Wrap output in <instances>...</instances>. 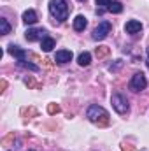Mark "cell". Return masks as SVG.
I'll use <instances>...</instances> for the list:
<instances>
[{
	"label": "cell",
	"instance_id": "6da1fadb",
	"mask_svg": "<svg viewBox=\"0 0 149 151\" xmlns=\"http://www.w3.org/2000/svg\"><path fill=\"white\" fill-rule=\"evenodd\" d=\"M69 11H70V7H69L67 0H49V12L60 23L69 19Z\"/></svg>",
	"mask_w": 149,
	"mask_h": 151
},
{
	"label": "cell",
	"instance_id": "7a4b0ae2",
	"mask_svg": "<svg viewBox=\"0 0 149 151\" xmlns=\"http://www.w3.org/2000/svg\"><path fill=\"white\" fill-rule=\"evenodd\" d=\"M86 118L91 121V123H97V125H107L109 123V113L98 106V104H91L86 111Z\"/></svg>",
	"mask_w": 149,
	"mask_h": 151
},
{
	"label": "cell",
	"instance_id": "3957f363",
	"mask_svg": "<svg viewBox=\"0 0 149 151\" xmlns=\"http://www.w3.org/2000/svg\"><path fill=\"white\" fill-rule=\"evenodd\" d=\"M111 104L114 107V111L117 114H126L130 109V104H128V99L123 95V93H112L111 97Z\"/></svg>",
	"mask_w": 149,
	"mask_h": 151
},
{
	"label": "cell",
	"instance_id": "277c9868",
	"mask_svg": "<svg viewBox=\"0 0 149 151\" xmlns=\"http://www.w3.org/2000/svg\"><path fill=\"white\" fill-rule=\"evenodd\" d=\"M148 86V79H146V74L144 72H137V74L132 76L130 83H128V88L132 91H140Z\"/></svg>",
	"mask_w": 149,
	"mask_h": 151
},
{
	"label": "cell",
	"instance_id": "5b68a950",
	"mask_svg": "<svg viewBox=\"0 0 149 151\" xmlns=\"http://www.w3.org/2000/svg\"><path fill=\"white\" fill-rule=\"evenodd\" d=\"M111 28H112V25L109 21H102V23L93 30V40H104V39L111 34Z\"/></svg>",
	"mask_w": 149,
	"mask_h": 151
},
{
	"label": "cell",
	"instance_id": "8992f818",
	"mask_svg": "<svg viewBox=\"0 0 149 151\" xmlns=\"http://www.w3.org/2000/svg\"><path fill=\"white\" fill-rule=\"evenodd\" d=\"M46 30L44 28H28L27 32H25V37H27V40L28 42H35V40H42V39L46 37Z\"/></svg>",
	"mask_w": 149,
	"mask_h": 151
},
{
	"label": "cell",
	"instance_id": "52a82bcc",
	"mask_svg": "<svg viewBox=\"0 0 149 151\" xmlns=\"http://www.w3.org/2000/svg\"><path fill=\"white\" fill-rule=\"evenodd\" d=\"M7 51H9V55H12L18 62H25L27 56H28L25 49H21L19 46H14V44H9V46H7Z\"/></svg>",
	"mask_w": 149,
	"mask_h": 151
},
{
	"label": "cell",
	"instance_id": "ba28073f",
	"mask_svg": "<svg viewBox=\"0 0 149 151\" xmlns=\"http://www.w3.org/2000/svg\"><path fill=\"white\" fill-rule=\"evenodd\" d=\"M125 30H126V34H130V35L140 34V32H142V23L137 21V19H130V21L125 25Z\"/></svg>",
	"mask_w": 149,
	"mask_h": 151
},
{
	"label": "cell",
	"instance_id": "9c48e42d",
	"mask_svg": "<svg viewBox=\"0 0 149 151\" xmlns=\"http://www.w3.org/2000/svg\"><path fill=\"white\" fill-rule=\"evenodd\" d=\"M72 51H69V49H60V51H56V55H54V60L58 62V63H69L70 60H72Z\"/></svg>",
	"mask_w": 149,
	"mask_h": 151
},
{
	"label": "cell",
	"instance_id": "30bf717a",
	"mask_svg": "<svg viewBox=\"0 0 149 151\" xmlns=\"http://www.w3.org/2000/svg\"><path fill=\"white\" fill-rule=\"evenodd\" d=\"M21 19H23V23H27V25H35V23L39 21V16H37V12H35L34 9H28V11L23 12Z\"/></svg>",
	"mask_w": 149,
	"mask_h": 151
},
{
	"label": "cell",
	"instance_id": "8fae6325",
	"mask_svg": "<svg viewBox=\"0 0 149 151\" xmlns=\"http://www.w3.org/2000/svg\"><path fill=\"white\" fill-rule=\"evenodd\" d=\"M86 25H88V19H86L82 14H77L74 18V30L75 32H82V30L86 28Z\"/></svg>",
	"mask_w": 149,
	"mask_h": 151
},
{
	"label": "cell",
	"instance_id": "7c38bea8",
	"mask_svg": "<svg viewBox=\"0 0 149 151\" xmlns=\"http://www.w3.org/2000/svg\"><path fill=\"white\" fill-rule=\"evenodd\" d=\"M54 39L53 37H44L42 40H40V47H42V51H46V53H49L53 47H54Z\"/></svg>",
	"mask_w": 149,
	"mask_h": 151
},
{
	"label": "cell",
	"instance_id": "4fadbf2b",
	"mask_svg": "<svg viewBox=\"0 0 149 151\" xmlns=\"http://www.w3.org/2000/svg\"><path fill=\"white\" fill-rule=\"evenodd\" d=\"M77 63H79L81 67H88V65L91 63V53H88V51L81 53V55L77 56Z\"/></svg>",
	"mask_w": 149,
	"mask_h": 151
},
{
	"label": "cell",
	"instance_id": "5bb4252c",
	"mask_svg": "<svg viewBox=\"0 0 149 151\" xmlns=\"http://www.w3.org/2000/svg\"><path fill=\"white\" fill-rule=\"evenodd\" d=\"M11 32V25H9V21L5 19V18H0V34L2 35H7Z\"/></svg>",
	"mask_w": 149,
	"mask_h": 151
},
{
	"label": "cell",
	"instance_id": "9a60e30c",
	"mask_svg": "<svg viewBox=\"0 0 149 151\" xmlns=\"http://www.w3.org/2000/svg\"><path fill=\"white\" fill-rule=\"evenodd\" d=\"M107 11L112 12V14H119L123 11V5H121V2H111L109 7H107Z\"/></svg>",
	"mask_w": 149,
	"mask_h": 151
},
{
	"label": "cell",
	"instance_id": "2e32d148",
	"mask_svg": "<svg viewBox=\"0 0 149 151\" xmlns=\"http://www.w3.org/2000/svg\"><path fill=\"white\" fill-rule=\"evenodd\" d=\"M18 65H19V67H25V69H30V70H34V72H39V70H40L37 65H34V63H30V62H27V60H25V62H18Z\"/></svg>",
	"mask_w": 149,
	"mask_h": 151
},
{
	"label": "cell",
	"instance_id": "e0dca14e",
	"mask_svg": "<svg viewBox=\"0 0 149 151\" xmlns=\"http://www.w3.org/2000/svg\"><path fill=\"white\" fill-rule=\"evenodd\" d=\"M97 2V9H104V11H107V7H109V4H111V0H95Z\"/></svg>",
	"mask_w": 149,
	"mask_h": 151
},
{
	"label": "cell",
	"instance_id": "ac0fdd59",
	"mask_svg": "<svg viewBox=\"0 0 149 151\" xmlns=\"http://www.w3.org/2000/svg\"><path fill=\"white\" fill-rule=\"evenodd\" d=\"M121 65H123V60H116V63H114V65H111V67H109V70H117V69H121Z\"/></svg>",
	"mask_w": 149,
	"mask_h": 151
},
{
	"label": "cell",
	"instance_id": "d6986e66",
	"mask_svg": "<svg viewBox=\"0 0 149 151\" xmlns=\"http://www.w3.org/2000/svg\"><path fill=\"white\" fill-rule=\"evenodd\" d=\"M146 63H148V69H149V47H148V58H146Z\"/></svg>",
	"mask_w": 149,
	"mask_h": 151
},
{
	"label": "cell",
	"instance_id": "ffe728a7",
	"mask_svg": "<svg viewBox=\"0 0 149 151\" xmlns=\"http://www.w3.org/2000/svg\"><path fill=\"white\" fill-rule=\"evenodd\" d=\"M79 2H86V0H79Z\"/></svg>",
	"mask_w": 149,
	"mask_h": 151
},
{
	"label": "cell",
	"instance_id": "44dd1931",
	"mask_svg": "<svg viewBox=\"0 0 149 151\" xmlns=\"http://www.w3.org/2000/svg\"><path fill=\"white\" fill-rule=\"evenodd\" d=\"M28 151H34V150H28Z\"/></svg>",
	"mask_w": 149,
	"mask_h": 151
}]
</instances>
